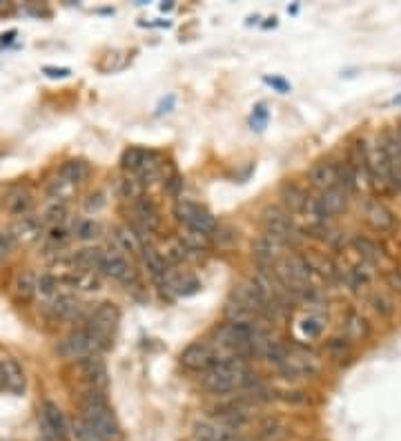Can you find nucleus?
Instances as JSON below:
<instances>
[{"label":"nucleus","mask_w":401,"mask_h":441,"mask_svg":"<svg viewBox=\"0 0 401 441\" xmlns=\"http://www.w3.org/2000/svg\"><path fill=\"white\" fill-rule=\"evenodd\" d=\"M321 330H324V323H321L319 317H306L301 321V332H304L308 339H317L321 335Z\"/></svg>","instance_id":"e433bc0d"},{"label":"nucleus","mask_w":401,"mask_h":441,"mask_svg":"<svg viewBox=\"0 0 401 441\" xmlns=\"http://www.w3.org/2000/svg\"><path fill=\"white\" fill-rule=\"evenodd\" d=\"M263 225L268 234H274L279 238H283L286 243H290V238L295 234V225H292V216H290L286 209L279 207H268L263 212Z\"/></svg>","instance_id":"9d476101"},{"label":"nucleus","mask_w":401,"mask_h":441,"mask_svg":"<svg viewBox=\"0 0 401 441\" xmlns=\"http://www.w3.org/2000/svg\"><path fill=\"white\" fill-rule=\"evenodd\" d=\"M118 194L125 200H138L143 196V185H140L138 178H132V176L118 178Z\"/></svg>","instance_id":"c756f323"},{"label":"nucleus","mask_w":401,"mask_h":441,"mask_svg":"<svg viewBox=\"0 0 401 441\" xmlns=\"http://www.w3.org/2000/svg\"><path fill=\"white\" fill-rule=\"evenodd\" d=\"M114 243L116 247L120 250V252H127V254H136L143 250V245H140V241L138 236L134 234V229L132 227H127V225H118L114 227Z\"/></svg>","instance_id":"5701e85b"},{"label":"nucleus","mask_w":401,"mask_h":441,"mask_svg":"<svg viewBox=\"0 0 401 441\" xmlns=\"http://www.w3.org/2000/svg\"><path fill=\"white\" fill-rule=\"evenodd\" d=\"M32 205H34L32 194L25 192V189H16V192L9 194V198H7V209L14 216H27L32 212Z\"/></svg>","instance_id":"bb28decb"},{"label":"nucleus","mask_w":401,"mask_h":441,"mask_svg":"<svg viewBox=\"0 0 401 441\" xmlns=\"http://www.w3.org/2000/svg\"><path fill=\"white\" fill-rule=\"evenodd\" d=\"M67 238H69V232L63 225H54L49 229V241H52V243H65Z\"/></svg>","instance_id":"37998d69"},{"label":"nucleus","mask_w":401,"mask_h":441,"mask_svg":"<svg viewBox=\"0 0 401 441\" xmlns=\"http://www.w3.org/2000/svg\"><path fill=\"white\" fill-rule=\"evenodd\" d=\"M265 83H270L272 87H277L281 94H286V92H290V85L286 83L283 78H265Z\"/></svg>","instance_id":"a18cd8bd"},{"label":"nucleus","mask_w":401,"mask_h":441,"mask_svg":"<svg viewBox=\"0 0 401 441\" xmlns=\"http://www.w3.org/2000/svg\"><path fill=\"white\" fill-rule=\"evenodd\" d=\"M373 308L384 317H390V315H393V310H395L393 301H390L388 297H384V294H375L373 297Z\"/></svg>","instance_id":"58836bf2"},{"label":"nucleus","mask_w":401,"mask_h":441,"mask_svg":"<svg viewBox=\"0 0 401 441\" xmlns=\"http://www.w3.org/2000/svg\"><path fill=\"white\" fill-rule=\"evenodd\" d=\"M105 252L100 247H83L72 256V268L74 270H85V272H96L103 263Z\"/></svg>","instance_id":"6ab92c4d"},{"label":"nucleus","mask_w":401,"mask_h":441,"mask_svg":"<svg viewBox=\"0 0 401 441\" xmlns=\"http://www.w3.org/2000/svg\"><path fill=\"white\" fill-rule=\"evenodd\" d=\"M14 36H16V32L12 29V32H7V34H3V36H0V43H9V40H12Z\"/></svg>","instance_id":"de8ad7c7"},{"label":"nucleus","mask_w":401,"mask_h":441,"mask_svg":"<svg viewBox=\"0 0 401 441\" xmlns=\"http://www.w3.org/2000/svg\"><path fill=\"white\" fill-rule=\"evenodd\" d=\"M72 435L76 441H103L100 439V435L96 433V430L87 424V421L83 417H76L74 424H72Z\"/></svg>","instance_id":"2f4dec72"},{"label":"nucleus","mask_w":401,"mask_h":441,"mask_svg":"<svg viewBox=\"0 0 401 441\" xmlns=\"http://www.w3.org/2000/svg\"><path fill=\"white\" fill-rule=\"evenodd\" d=\"M72 183H67L65 178H56V180H52V183H49V187H47V194L52 196V198H56V200H60V203H63V198L65 196H69V192H72Z\"/></svg>","instance_id":"f704fd0d"},{"label":"nucleus","mask_w":401,"mask_h":441,"mask_svg":"<svg viewBox=\"0 0 401 441\" xmlns=\"http://www.w3.org/2000/svg\"><path fill=\"white\" fill-rule=\"evenodd\" d=\"M288 437L290 428L277 417H270L259 426V441H286Z\"/></svg>","instance_id":"4be33fe9"},{"label":"nucleus","mask_w":401,"mask_h":441,"mask_svg":"<svg viewBox=\"0 0 401 441\" xmlns=\"http://www.w3.org/2000/svg\"><path fill=\"white\" fill-rule=\"evenodd\" d=\"M183 185H185L183 176L174 172V174H169V176L165 178L163 189H165V194H167L169 198H176V200H178V196L183 194Z\"/></svg>","instance_id":"c9c22d12"},{"label":"nucleus","mask_w":401,"mask_h":441,"mask_svg":"<svg viewBox=\"0 0 401 441\" xmlns=\"http://www.w3.org/2000/svg\"><path fill=\"white\" fill-rule=\"evenodd\" d=\"M49 312H52L54 319L60 321H76L80 319V312H83V303L74 294H58L52 301V306H49Z\"/></svg>","instance_id":"4468645a"},{"label":"nucleus","mask_w":401,"mask_h":441,"mask_svg":"<svg viewBox=\"0 0 401 441\" xmlns=\"http://www.w3.org/2000/svg\"><path fill=\"white\" fill-rule=\"evenodd\" d=\"M43 72L49 78H67L69 74H72V69H67V67H45Z\"/></svg>","instance_id":"c03bdc74"},{"label":"nucleus","mask_w":401,"mask_h":441,"mask_svg":"<svg viewBox=\"0 0 401 441\" xmlns=\"http://www.w3.org/2000/svg\"><path fill=\"white\" fill-rule=\"evenodd\" d=\"M134 225L147 229L149 234L156 232L160 225V212L152 198L140 196L138 200H134Z\"/></svg>","instance_id":"ddd939ff"},{"label":"nucleus","mask_w":401,"mask_h":441,"mask_svg":"<svg viewBox=\"0 0 401 441\" xmlns=\"http://www.w3.org/2000/svg\"><path fill=\"white\" fill-rule=\"evenodd\" d=\"M118 321H120V310L116 308V303H112V301H105V303H98L92 310V315L87 317L85 328L94 335V339L100 344V348L107 350L109 346H112Z\"/></svg>","instance_id":"7ed1b4c3"},{"label":"nucleus","mask_w":401,"mask_h":441,"mask_svg":"<svg viewBox=\"0 0 401 441\" xmlns=\"http://www.w3.org/2000/svg\"><path fill=\"white\" fill-rule=\"evenodd\" d=\"M145 158H147L145 149H140V147H127L125 152H123V156H120V167H123L125 172H129V174H138V169L143 167Z\"/></svg>","instance_id":"cd10ccee"},{"label":"nucleus","mask_w":401,"mask_h":441,"mask_svg":"<svg viewBox=\"0 0 401 441\" xmlns=\"http://www.w3.org/2000/svg\"><path fill=\"white\" fill-rule=\"evenodd\" d=\"M388 283L393 285L395 290H401V274H397V272H393L388 276Z\"/></svg>","instance_id":"49530a36"},{"label":"nucleus","mask_w":401,"mask_h":441,"mask_svg":"<svg viewBox=\"0 0 401 441\" xmlns=\"http://www.w3.org/2000/svg\"><path fill=\"white\" fill-rule=\"evenodd\" d=\"M40 430L47 441H67L72 435V426L63 410L54 401H43L40 406Z\"/></svg>","instance_id":"20e7f679"},{"label":"nucleus","mask_w":401,"mask_h":441,"mask_svg":"<svg viewBox=\"0 0 401 441\" xmlns=\"http://www.w3.org/2000/svg\"><path fill=\"white\" fill-rule=\"evenodd\" d=\"M344 330L350 341H359V339H366L368 332H370V326L368 321L361 317V315H348L346 323H344Z\"/></svg>","instance_id":"c85d7f7f"},{"label":"nucleus","mask_w":401,"mask_h":441,"mask_svg":"<svg viewBox=\"0 0 401 441\" xmlns=\"http://www.w3.org/2000/svg\"><path fill=\"white\" fill-rule=\"evenodd\" d=\"M395 134H397V143H399V149H401V127L395 129Z\"/></svg>","instance_id":"8fccbe9b"},{"label":"nucleus","mask_w":401,"mask_h":441,"mask_svg":"<svg viewBox=\"0 0 401 441\" xmlns=\"http://www.w3.org/2000/svg\"><path fill=\"white\" fill-rule=\"evenodd\" d=\"M80 415L103 441H120V426L103 390L87 388L78 399Z\"/></svg>","instance_id":"f03ea898"},{"label":"nucleus","mask_w":401,"mask_h":441,"mask_svg":"<svg viewBox=\"0 0 401 441\" xmlns=\"http://www.w3.org/2000/svg\"><path fill=\"white\" fill-rule=\"evenodd\" d=\"M216 359L218 357L214 355L212 348H209L207 344H200V341H196V344H189L183 353H180V366L192 370V373L203 375Z\"/></svg>","instance_id":"0eeeda50"},{"label":"nucleus","mask_w":401,"mask_h":441,"mask_svg":"<svg viewBox=\"0 0 401 441\" xmlns=\"http://www.w3.org/2000/svg\"><path fill=\"white\" fill-rule=\"evenodd\" d=\"M368 167H370V180H375V185L379 187L390 185V163L381 136L375 140L373 147H368Z\"/></svg>","instance_id":"6e6552de"},{"label":"nucleus","mask_w":401,"mask_h":441,"mask_svg":"<svg viewBox=\"0 0 401 441\" xmlns=\"http://www.w3.org/2000/svg\"><path fill=\"white\" fill-rule=\"evenodd\" d=\"M14 288H16V297L23 301V303H29V301H34V297L38 292V276L34 272H29V270H25V272L18 274Z\"/></svg>","instance_id":"393cba45"},{"label":"nucleus","mask_w":401,"mask_h":441,"mask_svg":"<svg viewBox=\"0 0 401 441\" xmlns=\"http://www.w3.org/2000/svg\"><path fill=\"white\" fill-rule=\"evenodd\" d=\"M192 439L194 441H245V439L239 437L236 430H230L225 426H221L214 419L196 421L194 430H192Z\"/></svg>","instance_id":"1a4fd4ad"},{"label":"nucleus","mask_w":401,"mask_h":441,"mask_svg":"<svg viewBox=\"0 0 401 441\" xmlns=\"http://www.w3.org/2000/svg\"><path fill=\"white\" fill-rule=\"evenodd\" d=\"M310 185L317 187L319 192H326V189L339 185V172L337 165L330 163V160H324V163H317L313 169H310Z\"/></svg>","instance_id":"dca6fc26"},{"label":"nucleus","mask_w":401,"mask_h":441,"mask_svg":"<svg viewBox=\"0 0 401 441\" xmlns=\"http://www.w3.org/2000/svg\"><path fill=\"white\" fill-rule=\"evenodd\" d=\"M65 214H67V207H65V203H60V200H54V203L45 209V218L52 220V223H58V220H63Z\"/></svg>","instance_id":"4c0bfd02"},{"label":"nucleus","mask_w":401,"mask_h":441,"mask_svg":"<svg viewBox=\"0 0 401 441\" xmlns=\"http://www.w3.org/2000/svg\"><path fill=\"white\" fill-rule=\"evenodd\" d=\"M100 350L103 348H100V344L85 326L72 330V332L60 341V346H58L60 355L67 357V359H76V361L83 359V357H89V355H100Z\"/></svg>","instance_id":"39448f33"},{"label":"nucleus","mask_w":401,"mask_h":441,"mask_svg":"<svg viewBox=\"0 0 401 441\" xmlns=\"http://www.w3.org/2000/svg\"><path fill=\"white\" fill-rule=\"evenodd\" d=\"M3 370H5V388L12 395H23L27 388V377H25V368L20 366V361L14 357H5Z\"/></svg>","instance_id":"2eb2a0df"},{"label":"nucleus","mask_w":401,"mask_h":441,"mask_svg":"<svg viewBox=\"0 0 401 441\" xmlns=\"http://www.w3.org/2000/svg\"><path fill=\"white\" fill-rule=\"evenodd\" d=\"M308 194L295 183H288L281 187V200H283V207L288 214H301L306 212V205H308Z\"/></svg>","instance_id":"f3484780"},{"label":"nucleus","mask_w":401,"mask_h":441,"mask_svg":"<svg viewBox=\"0 0 401 441\" xmlns=\"http://www.w3.org/2000/svg\"><path fill=\"white\" fill-rule=\"evenodd\" d=\"M12 247H14L12 236L0 232V263H5V261L9 259V254H12Z\"/></svg>","instance_id":"a19ab883"},{"label":"nucleus","mask_w":401,"mask_h":441,"mask_svg":"<svg viewBox=\"0 0 401 441\" xmlns=\"http://www.w3.org/2000/svg\"><path fill=\"white\" fill-rule=\"evenodd\" d=\"M353 245L359 250L361 256H364L366 261H370V263H375V261L381 259V250H379V245L375 243V241H370V238H366V236H357V238L353 241Z\"/></svg>","instance_id":"473e14b6"},{"label":"nucleus","mask_w":401,"mask_h":441,"mask_svg":"<svg viewBox=\"0 0 401 441\" xmlns=\"http://www.w3.org/2000/svg\"><path fill=\"white\" fill-rule=\"evenodd\" d=\"M250 123H252V127H257V129H263L265 127V123H268V109H265V105H257L254 107Z\"/></svg>","instance_id":"ea45409f"},{"label":"nucleus","mask_w":401,"mask_h":441,"mask_svg":"<svg viewBox=\"0 0 401 441\" xmlns=\"http://www.w3.org/2000/svg\"><path fill=\"white\" fill-rule=\"evenodd\" d=\"M105 203H107V200H105V194H103V192H96V194H89L85 207H87V212H98V209L103 207Z\"/></svg>","instance_id":"79ce46f5"},{"label":"nucleus","mask_w":401,"mask_h":441,"mask_svg":"<svg viewBox=\"0 0 401 441\" xmlns=\"http://www.w3.org/2000/svg\"><path fill=\"white\" fill-rule=\"evenodd\" d=\"M140 254H143V263L147 268V272L152 274L154 279H163L165 272H167V263L163 254L158 252V250L154 245H143V250H140Z\"/></svg>","instance_id":"b1692460"},{"label":"nucleus","mask_w":401,"mask_h":441,"mask_svg":"<svg viewBox=\"0 0 401 441\" xmlns=\"http://www.w3.org/2000/svg\"><path fill=\"white\" fill-rule=\"evenodd\" d=\"M40 229H43V220L27 214V216H18L14 220V225L9 227V236H12L14 243H34V241L40 236Z\"/></svg>","instance_id":"f8f14e48"},{"label":"nucleus","mask_w":401,"mask_h":441,"mask_svg":"<svg viewBox=\"0 0 401 441\" xmlns=\"http://www.w3.org/2000/svg\"><path fill=\"white\" fill-rule=\"evenodd\" d=\"M87 176H89V165L83 158H69L63 163V167H60V178H65L67 183L72 185L83 183Z\"/></svg>","instance_id":"412c9836"},{"label":"nucleus","mask_w":401,"mask_h":441,"mask_svg":"<svg viewBox=\"0 0 401 441\" xmlns=\"http://www.w3.org/2000/svg\"><path fill=\"white\" fill-rule=\"evenodd\" d=\"M76 373L80 381H85L89 388L94 390H105L109 379H107V366L105 361L100 359V355H89L76 361Z\"/></svg>","instance_id":"423d86ee"},{"label":"nucleus","mask_w":401,"mask_h":441,"mask_svg":"<svg viewBox=\"0 0 401 441\" xmlns=\"http://www.w3.org/2000/svg\"><path fill=\"white\" fill-rule=\"evenodd\" d=\"M185 227H189V229H196V232L205 234V236H212V234L216 232L218 223H216V218H214V214H212V212H209V209H205V207L196 205L194 214L189 216V220L185 223Z\"/></svg>","instance_id":"aec40b11"},{"label":"nucleus","mask_w":401,"mask_h":441,"mask_svg":"<svg viewBox=\"0 0 401 441\" xmlns=\"http://www.w3.org/2000/svg\"><path fill=\"white\" fill-rule=\"evenodd\" d=\"M100 234V225L94 218H78L74 223V236L80 241H94Z\"/></svg>","instance_id":"7c9ffc66"},{"label":"nucleus","mask_w":401,"mask_h":441,"mask_svg":"<svg viewBox=\"0 0 401 441\" xmlns=\"http://www.w3.org/2000/svg\"><path fill=\"white\" fill-rule=\"evenodd\" d=\"M5 388V370H3V359H0V390Z\"/></svg>","instance_id":"09e8293b"},{"label":"nucleus","mask_w":401,"mask_h":441,"mask_svg":"<svg viewBox=\"0 0 401 441\" xmlns=\"http://www.w3.org/2000/svg\"><path fill=\"white\" fill-rule=\"evenodd\" d=\"M366 218H368V223L373 225L375 229H379V232H386V229H390V227L395 225L393 212H390V209L384 203H379V200H373V203H368Z\"/></svg>","instance_id":"a211bd4d"},{"label":"nucleus","mask_w":401,"mask_h":441,"mask_svg":"<svg viewBox=\"0 0 401 441\" xmlns=\"http://www.w3.org/2000/svg\"><path fill=\"white\" fill-rule=\"evenodd\" d=\"M257 381L252 370L248 368L245 359L239 357H218L203 375H200V386L209 395H232L245 393V390Z\"/></svg>","instance_id":"f257e3e1"},{"label":"nucleus","mask_w":401,"mask_h":441,"mask_svg":"<svg viewBox=\"0 0 401 441\" xmlns=\"http://www.w3.org/2000/svg\"><path fill=\"white\" fill-rule=\"evenodd\" d=\"M58 276L52 274V272H45L38 276V292L45 294V297H54L58 292Z\"/></svg>","instance_id":"72a5a7b5"},{"label":"nucleus","mask_w":401,"mask_h":441,"mask_svg":"<svg viewBox=\"0 0 401 441\" xmlns=\"http://www.w3.org/2000/svg\"><path fill=\"white\" fill-rule=\"evenodd\" d=\"M138 180L140 185H152L156 183V180H160V176H163V163H160V158L154 154V152H147V158L143 167L138 169Z\"/></svg>","instance_id":"a878e982"},{"label":"nucleus","mask_w":401,"mask_h":441,"mask_svg":"<svg viewBox=\"0 0 401 441\" xmlns=\"http://www.w3.org/2000/svg\"><path fill=\"white\" fill-rule=\"evenodd\" d=\"M100 274H105L109 279H116V281H123V283H132L136 281V270L129 265V261L123 254H112V252H105L103 256V263L98 268Z\"/></svg>","instance_id":"9b49d317"}]
</instances>
